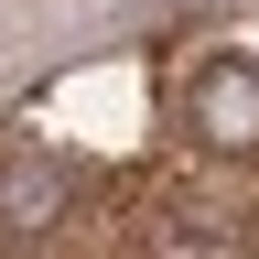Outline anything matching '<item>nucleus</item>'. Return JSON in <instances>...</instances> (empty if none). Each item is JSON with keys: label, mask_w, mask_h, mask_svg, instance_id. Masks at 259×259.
Returning <instances> with one entry per match:
<instances>
[{"label": "nucleus", "mask_w": 259, "mask_h": 259, "mask_svg": "<svg viewBox=\"0 0 259 259\" xmlns=\"http://www.w3.org/2000/svg\"><path fill=\"white\" fill-rule=\"evenodd\" d=\"M65 216H76V162H54L32 141H0V259L54 238Z\"/></svg>", "instance_id": "nucleus-1"}, {"label": "nucleus", "mask_w": 259, "mask_h": 259, "mask_svg": "<svg viewBox=\"0 0 259 259\" xmlns=\"http://www.w3.org/2000/svg\"><path fill=\"white\" fill-rule=\"evenodd\" d=\"M184 130L205 151H259V65L248 54H205L184 76Z\"/></svg>", "instance_id": "nucleus-2"}, {"label": "nucleus", "mask_w": 259, "mask_h": 259, "mask_svg": "<svg viewBox=\"0 0 259 259\" xmlns=\"http://www.w3.org/2000/svg\"><path fill=\"white\" fill-rule=\"evenodd\" d=\"M151 259H248L238 227L205 216V205H151Z\"/></svg>", "instance_id": "nucleus-3"}]
</instances>
